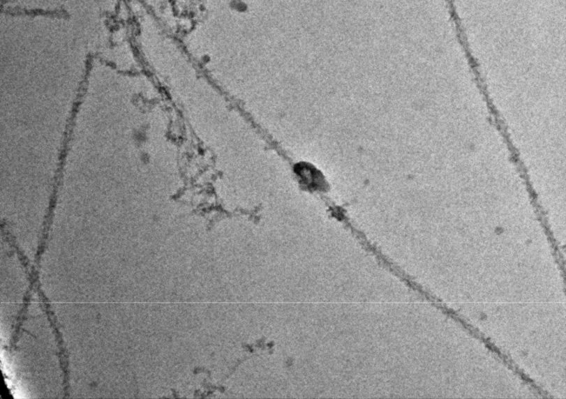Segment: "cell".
Listing matches in <instances>:
<instances>
[{
    "label": "cell",
    "instance_id": "cell-1",
    "mask_svg": "<svg viewBox=\"0 0 566 399\" xmlns=\"http://www.w3.org/2000/svg\"><path fill=\"white\" fill-rule=\"evenodd\" d=\"M295 172L299 183L308 190H322L328 186L322 172L310 163L302 162L296 164Z\"/></svg>",
    "mask_w": 566,
    "mask_h": 399
}]
</instances>
